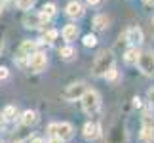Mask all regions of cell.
<instances>
[{
    "mask_svg": "<svg viewBox=\"0 0 154 143\" xmlns=\"http://www.w3.org/2000/svg\"><path fill=\"white\" fill-rule=\"evenodd\" d=\"M99 134H101V132H99V124H95V122H88L86 126H84V130H82V135H84L86 141L97 139Z\"/></svg>",
    "mask_w": 154,
    "mask_h": 143,
    "instance_id": "9c48e42d",
    "label": "cell"
},
{
    "mask_svg": "<svg viewBox=\"0 0 154 143\" xmlns=\"http://www.w3.org/2000/svg\"><path fill=\"white\" fill-rule=\"evenodd\" d=\"M46 65H48V57H46V53L42 52H34L29 56V69H31V73H42L46 69Z\"/></svg>",
    "mask_w": 154,
    "mask_h": 143,
    "instance_id": "5b68a950",
    "label": "cell"
},
{
    "mask_svg": "<svg viewBox=\"0 0 154 143\" xmlns=\"http://www.w3.org/2000/svg\"><path fill=\"white\" fill-rule=\"evenodd\" d=\"M145 4H154V0H143Z\"/></svg>",
    "mask_w": 154,
    "mask_h": 143,
    "instance_id": "d6a6232c",
    "label": "cell"
},
{
    "mask_svg": "<svg viewBox=\"0 0 154 143\" xmlns=\"http://www.w3.org/2000/svg\"><path fill=\"white\" fill-rule=\"evenodd\" d=\"M21 122H23V126H27V128H31L34 126V124L38 122V115H36V111H25L23 113V116H21Z\"/></svg>",
    "mask_w": 154,
    "mask_h": 143,
    "instance_id": "2e32d148",
    "label": "cell"
},
{
    "mask_svg": "<svg viewBox=\"0 0 154 143\" xmlns=\"http://www.w3.org/2000/svg\"><path fill=\"white\" fill-rule=\"evenodd\" d=\"M34 2H36V0H17V8H19V10H25V11H29V10H31L32 8V6H34Z\"/></svg>",
    "mask_w": 154,
    "mask_h": 143,
    "instance_id": "44dd1931",
    "label": "cell"
},
{
    "mask_svg": "<svg viewBox=\"0 0 154 143\" xmlns=\"http://www.w3.org/2000/svg\"><path fill=\"white\" fill-rule=\"evenodd\" d=\"M78 27L72 25V23H69V25H65L63 27V31H61V37L65 42H72V40H76V37H78Z\"/></svg>",
    "mask_w": 154,
    "mask_h": 143,
    "instance_id": "8fae6325",
    "label": "cell"
},
{
    "mask_svg": "<svg viewBox=\"0 0 154 143\" xmlns=\"http://www.w3.org/2000/svg\"><path fill=\"white\" fill-rule=\"evenodd\" d=\"M139 56H141V52L137 50V46H131V48L126 50V53H124V61H126L128 65H137Z\"/></svg>",
    "mask_w": 154,
    "mask_h": 143,
    "instance_id": "5bb4252c",
    "label": "cell"
},
{
    "mask_svg": "<svg viewBox=\"0 0 154 143\" xmlns=\"http://www.w3.org/2000/svg\"><path fill=\"white\" fill-rule=\"evenodd\" d=\"M82 42H84V46H86V48H93V46L97 44V38L93 37V34H86Z\"/></svg>",
    "mask_w": 154,
    "mask_h": 143,
    "instance_id": "7402d4cb",
    "label": "cell"
},
{
    "mask_svg": "<svg viewBox=\"0 0 154 143\" xmlns=\"http://www.w3.org/2000/svg\"><path fill=\"white\" fill-rule=\"evenodd\" d=\"M133 105H135V107H141V99L135 97V99H133Z\"/></svg>",
    "mask_w": 154,
    "mask_h": 143,
    "instance_id": "f546056e",
    "label": "cell"
},
{
    "mask_svg": "<svg viewBox=\"0 0 154 143\" xmlns=\"http://www.w3.org/2000/svg\"><path fill=\"white\" fill-rule=\"evenodd\" d=\"M2 115H4V118H6V120H14V118H15V115H17V109H15L14 105H8V107H6V109L2 111Z\"/></svg>",
    "mask_w": 154,
    "mask_h": 143,
    "instance_id": "d6986e66",
    "label": "cell"
},
{
    "mask_svg": "<svg viewBox=\"0 0 154 143\" xmlns=\"http://www.w3.org/2000/svg\"><path fill=\"white\" fill-rule=\"evenodd\" d=\"M152 29H154V19H152Z\"/></svg>",
    "mask_w": 154,
    "mask_h": 143,
    "instance_id": "d590c367",
    "label": "cell"
},
{
    "mask_svg": "<svg viewBox=\"0 0 154 143\" xmlns=\"http://www.w3.org/2000/svg\"><path fill=\"white\" fill-rule=\"evenodd\" d=\"M150 138H154V130L152 128H143V132H141V139L149 141Z\"/></svg>",
    "mask_w": 154,
    "mask_h": 143,
    "instance_id": "603a6c76",
    "label": "cell"
},
{
    "mask_svg": "<svg viewBox=\"0 0 154 143\" xmlns=\"http://www.w3.org/2000/svg\"><path fill=\"white\" fill-rule=\"evenodd\" d=\"M4 124H6V118H4V115H2V113H0V130L4 128Z\"/></svg>",
    "mask_w": 154,
    "mask_h": 143,
    "instance_id": "4316f807",
    "label": "cell"
},
{
    "mask_svg": "<svg viewBox=\"0 0 154 143\" xmlns=\"http://www.w3.org/2000/svg\"><path fill=\"white\" fill-rule=\"evenodd\" d=\"M38 14H40V17H42V21H44V23H48L51 17L57 14V6L53 4V2H48V4H44V6H42V10H40Z\"/></svg>",
    "mask_w": 154,
    "mask_h": 143,
    "instance_id": "7c38bea8",
    "label": "cell"
},
{
    "mask_svg": "<svg viewBox=\"0 0 154 143\" xmlns=\"http://www.w3.org/2000/svg\"><path fill=\"white\" fill-rule=\"evenodd\" d=\"M8 75H10L8 67H0V80H6V78H8Z\"/></svg>",
    "mask_w": 154,
    "mask_h": 143,
    "instance_id": "d4e9b609",
    "label": "cell"
},
{
    "mask_svg": "<svg viewBox=\"0 0 154 143\" xmlns=\"http://www.w3.org/2000/svg\"><path fill=\"white\" fill-rule=\"evenodd\" d=\"M146 143H154V138H150V139H149V141H146Z\"/></svg>",
    "mask_w": 154,
    "mask_h": 143,
    "instance_id": "836d02e7",
    "label": "cell"
},
{
    "mask_svg": "<svg viewBox=\"0 0 154 143\" xmlns=\"http://www.w3.org/2000/svg\"><path fill=\"white\" fill-rule=\"evenodd\" d=\"M143 128H152L154 130V113L152 111H145V115H143Z\"/></svg>",
    "mask_w": 154,
    "mask_h": 143,
    "instance_id": "ac0fdd59",
    "label": "cell"
},
{
    "mask_svg": "<svg viewBox=\"0 0 154 143\" xmlns=\"http://www.w3.org/2000/svg\"><path fill=\"white\" fill-rule=\"evenodd\" d=\"M50 135H57L61 141H69L74 135V128L69 122H57V124H50Z\"/></svg>",
    "mask_w": 154,
    "mask_h": 143,
    "instance_id": "3957f363",
    "label": "cell"
},
{
    "mask_svg": "<svg viewBox=\"0 0 154 143\" xmlns=\"http://www.w3.org/2000/svg\"><path fill=\"white\" fill-rule=\"evenodd\" d=\"M48 143H63V141L59 139L57 135H50V141H48Z\"/></svg>",
    "mask_w": 154,
    "mask_h": 143,
    "instance_id": "484cf974",
    "label": "cell"
},
{
    "mask_svg": "<svg viewBox=\"0 0 154 143\" xmlns=\"http://www.w3.org/2000/svg\"><path fill=\"white\" fill-rule=\"evenodd\" d=\"M149 99L154 101V88H152V90H149Z\"/></svg>",
    "mask_w": 154,
    "mask_h": 143,
    "instance_id": "f1b7e54d",
    "label": "cell"
},
{
    "mask_svg": "<svg viewBox=\"0 0 154 143\" xmlns=\"http://www.w3.org/2000/svg\"><path fill=\"white\" fill-rule=\"evenodd\" d=\"M137 65H139V71L145 76H152L154 75V53L152 52L141 53L139 59H137Z\"/></svg>",
    "mask_w": 154,
    "mask_h": 143,
    "instance_id": "277c9868",
    "label": "cell"
},
{
    "mask_svg": "<svg viewBox=\"0 0 154 143\" xmlns=\"http://www.w3.org/2000/svg\"><path fill=\"white\" fill-rule=\"evenodd\" d=\"M57 34H59V33L55 31V29H48V31L44 33V38H42V40H44V42H48V44H51L53 40L57 38Z\"/></svg>",
    "mask_w": 154,
    "mask_h": 143,
    "instance_id": "ffe728a7",
    "label": "cell"
},
{
    "mask_svg": "<svg viewBox=\"0 0 154 143\" xmlns=\"http://www.w3.org/2000/svg\"><path fill=\"white\" fill-rule=\"evenodd\" d=\"M109 23H110V17L106 14H97L93 17V27H95L97 31H105V29L109 27Z\"/></svg>",
    "mask_w": 154,
    "mask_h": 143,
    "instance_id": "9a60e30c",
    "label": "cell"
},
{
    "mask_svg": "<svg viewBox=\"0 0 154 143\" xmlns=\"http://www.w3.org/2000/svg\"><path fill=\"white\" fill-rule=\"evenodd\" d=\"M106 80H110V82H116V78H118V71L114 69V67H112L110 71H106Z\"/></svg>",
    "mask_w": 154,
    "mask_h": 143,
    "instance_id": "cb8c5ba5",
    "label": "cell"
},
{
    "mask_svg": "<svg viewBox=\"0 0 154 143\" xmlns=\"http://www.w3.org/2000/svg\"><path fill=\"white\" fill-rule=\"evenodd\" d=\"M59 56H61V59H65V61H70V59H74L76 50H74L72 46H65V48L59 50Z\"/></svg>",
    "mask_w": 154,
    "mask_h": 143,
    "instance_id": "e0dca14e",
    "label": "cell"
},
{
    "mask_svg": "<svg viewBox=\"0 0 154 143\" xmlns=\"http://www.w3.org/2000/svg\"><path fill=\"white\" fill-rule=\"evenodd\" d=\"M112 67H114V56H112V52L110 50H103L95 57L91 71H93V75H95V76H105L106 71H110Z\"/></svg>",
    "mask_w": 154,
    "mask_h": 143,
    "instance_id": "6da1fadb",
    "label": "cell"
},
{
    "mask_svg": "<svg viewBox=\"0 0 154 143\" xmlns=\"http://www.w3.org/2000/svg\"><path fill=\"white\" fill-rule=\"evenodd\" d=\"M65 14L69 17H72V19H78V17L84 15V6H82L78 0H72V2L67 4V8H65Z\"/></svg>",
    "mask_w": 154,
    "mask_h": 143,
    "instance_id": "ba28073f",
    "label": "cell"
},
{
    "mask_svg": "<svg viewBox=\"0 0 154 143\" xmlns=\"http://www.w3.org/2000/svg\"><path fill=\"white\" fill-rule=\"evenodd\" d=\"M80 101H82V109H84L86 115H95L99 107H101V95L95 90H86Z\"/></svg>",
    "mask_w": 154,
    "mask_h": 143,
    "instance_id": "7a4b0ae2",
    "label": "cell"
},
{
    "mask_svg": "<svg viewBox=\"0 0 154 143\" xmlns=\"http://www.w3.org/2000/svg\"><path fill=\"white\" fill-rule=\"evenodd\" d=\"M126 42H129L131 46H141L143 44V31L139 27H129L126 31Z\"/></svg>",
    "mask_w": 154,
    "mask_h": 143,
    "instance_id": "52a82bcc",
    "label": "cell"
},
{
    "mask_svg": "<svg viewBox=\"0 0 154 143\" xmlns=\"http://www.w3.org/2000/svg\"><path fill=\"white\" fill-rule=\"evenodd\" d=\"M86 2L90 4V6H95V4H99V2H101V0H86Z\"/></svg>",
    "mask_w": 154,
    "mask_h": 143,
    "instance_id": "83f0119b",
    "label": "cell"
},
{
    "mask_svg": "<svg viewBox=\"0 0 154 143\" xmlns=\"http://www.w3.org/2000/svg\"><path fill=\"white\" fill-rule=\"evenodd\" d=\"M88 90L84 82H74V84H70L65 88V92H63V99H67V101H76V99H80L82 95H84V92Z\"/></svg>",
    "mask_w": 154,
    "mask_h": 143,
    "instance_id": "8992f818",
    "label": "cell"
},
{
    "mask_svg": "<svg viewBox=\"0 0 154 143\" xmlns=\"http://www.w3.org/2000/svg\"><path fill=\"white\" fill-rule=\"evenodd\" d=\"M31 143H44V141H42V139H40V138H34V139H32Z\"/></svg>",
    "mask_w": 154,
    "mask_h": 143,
    "instance_id": "1f68e13d",
    "label": "cell"
},
{
    "mask_svg": "<svg viewBox=\"0 0 154 143\" xmlns=\"http://www.w3.org/2000/svg\"><path fill=\"white\" fill-rule=\"evenodd\" d=\"M36 48H38V42L25 40V42H21V46H19V56H21V57H29L31 53L36 52Z\"/></svg>",
    "mask_w": 154,
    "mask_h": 143,
    "instance_id": "4fadbf2b",
    "label": "cell"
},
{
    "mask_svg": "<svg viewBox=\"0 0 154 143\" xmlns=\"http://www.w3.org/2000/svg\"><path fill=\"white\" fill-rule=\"evenodd\" d=\"M2 46H4V37H2V33H0V52H2Z\"/></svg>",
    "mask_w": 154,
    "mask_h": 143,
    "instance_id": "4dcf8cb0",
    "label": "cell"
},
{
    "mask_svg": "<svg viewBox=\"0 0 154 143\" xmlns=\"http://www.w3.org/2000/svg\"><path fill=\"white\" fill-rule=\"evenodd\" d=\"M23 23H25L27 29H40L42 25H46L42 21V17H40V14H27L23 17Z\"/></svg>",
    "mask_w": 154,
    "mask_h": 143,
    "instance_id": "30bf717a",
    "label": "cell"
},
{
    "mask_svg": "<svg viewBox=\"0 0 154 143\" xmlns=\"http://www.w3.org/2000/svg\"><path fill=\"white\" fill-rule=\"evenodd\" d=\"M0 14H2V4H0Z\"/></svg>",
    "mask_w": 154,
    "mask_h": 143,
    "instance_id": "e575fe53",
    "label": "cell"
}]
</instances>
